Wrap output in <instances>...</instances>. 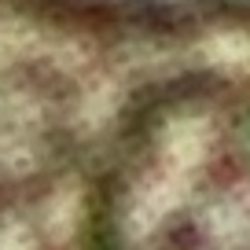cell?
<instances>
[{"label":"cell","instance_id":"7a4b0ae2","mask_svg":"<svg viewBox=\"0 0 250 250\" xmlns=\"http://www.w3.org/2000/svg\"><path fill=\"white\" fill-rule=\"evenodd\" d=\"M74 11L125 22H221L250 19V0H55Z\"/></svg>","mask_w":250,"mask_h":250},{"label":"cell","instance_id":"6da1fadb","mask_svg":"<svg viewBox=\"0 0 250 250\" xmlns=\"http://www.w3.org/2000/svg\"><path fill=\"white\" fill-rule=\"evenodd\" d=\"M96 250H250V74L184 85L129 125Z\"/></svg>","mask_w":250,"mask_h":250}]
</instances>
